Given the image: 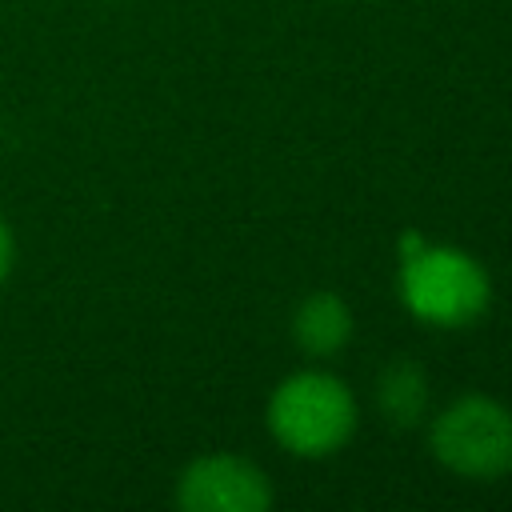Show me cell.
Segmentation results:
<instances>
[{"mask_svg":"<svg viewBox=\"0 0 512 512\" xmlns=\"http://www.w3.org/2000/svg\"><path fill=\"white\" fill-rule=\"evenodd\" d=\"M268 432L280 448L304 460H320L340 452L356 432V400L352 388L320 368H304L284 376L268 396Z\"/></svg>","mask_w":512,"mask_h":512,"instance_id":"6da1fadb","label":"cell"},{"mask_svg":"<svg viewBox=\"0 0 512 512\" xmlns=\"http://www.w3.org/2000/svg\"><path fill=\"white\" fill-rule=\"evenodd\" d=\"M400 300L428 328H468L488 312L492 280L472 252L428 240L400 256Z\"/></svg>","mask_w":512,"mask_h":512,"instance_id":"7a4b0ae2","label":"cell"},{"mask_svg":"<svg viewBox=\"0 0 512 512\" xmlns=\"http://www.w3.org/2000/svg\"><path fill=\"white\" fill-rule=\"evenodd\" d=\"M428 448L464 480H500L512 472V408L468 392L432 420Z\"/></svg>","mask_w":512,"mask_h":512,"instance_id":"3957f363","label":"cell"},{"mask_svg":"<svg viewBox=\"0 0 512 512\" xmlns=\"http://www.w3.org/2000/svg\"><path fill=\"white\" fill-rule=\"evenodd\" d=\"M176 504L184 512H268L272 480L244 456L212 452L196 456L176 480Z\"/></svg>","mask_w":512,"mask_h":512,"instance_id":"277c9868","label":"cell"},{"mask_svg":"<svg viewBox=\"0 0 512 512\" xmlns=\"http://www.w3.org/2000/svg\"><path fill=\"white\" fill-rule=\"evenodd\" d=\"M292 340L300 344L304 356H336L348 340H352V308L340 292H312L300 300L296 316H292Z\"/></svg>","mask_w":512,"mask_h":512,"instance_id":"5b68a950","label":"cell"},{"mask_svg":"<svg viewBox=\"0 0 512 512\" xmlns=\"http://www.w3.org/2000/svg\"><path fill=\"white\" fill-rule=\"evenodd\" d=\"M376 404L392 424L412 428L428 408V376H424V368L412 364V360H392L376 376Z\"/></svg>","mask_w":512,"mask_h":512,"instance_id":"8992f818","label":"cell"},{"mask_svg":"<svg viewBox=\"0 0 512 512\" xmlns=\"http://www.w3.org/2000/svg\"><path fill=\"white\" fill-rule=\"evenodd\" d=\"M12 260H16V244H12V232H8V224H4V216H0V284H4V276L12 272Z\"/></svg>","mask_w":512,"mask_h":512,"instance_id":"52a82bcc","label":"cell"},{"mask_svg":"<svg viewBox=\"0 0 512 512\" xmlns=\"http://www.w3.org/2000/svg\"><path fill=\"white\" fill-rule=\"evenodd\" d=\"M424 244H428V236H420L416 228H404L400 240H396V256H412V252H420Z\"/></svg>","mask_w":512,"mask_h":512,"instance_id":"ba28073f","label":"cell"}]
</instances>
